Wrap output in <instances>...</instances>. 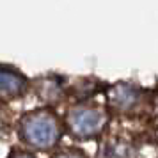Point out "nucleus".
I'll list each match as a JSON object with an SVG mask.
<instances>
[{
    "mask_svg": "<svg viewBox=\"0 0 158 158\" xmlns=\"http://www.w3.org/2000/svg\"><path fill=\"white\" fill-rule=\"evenodd\" d=\"M62 135V124L50 110H34L22 117L20 137L25 146L36 151L53 149Z\"/></svg>",
    "mask_w": 158,
    "mask_h": 158,
    "instance_id": "f257e3e1",
    "label": "nucleus"
},
{
    "mask_svg": "<svg viewBox=\"0 0 158 158\" xmlns=\"http://www.w3.org/2000/svg\"><path fill=\"white\" fill-rule=\"evenodd\" d=\"M27 89V80L20 73L0 68V100H15Z\"/></svg>",
    "mask_w": 158,
    "mask_h": 158,
    "instance_id": "39448f33",
    "label": "nucleus"
},
{
    "mask_svg": "<svg viewBox=\"0 0 158 158\" xmlns=\"http://www.w3.org/2000/svg\"><path fill=\"white\" fill-rule=\"evenodd\" d=\"M9 158H36L34 155H30L29 151H22V149H16L11 153V156Z\"/></svg>",
    "mask_w": 158,
    "mask_h": 158,
    "instance_id": "0eeeda50",
    "label": "nucleus"
},
{
    "mask_svg": "<svg viewBox=\"0 0 158 158\" xmlns=\"http://www.w3.org/2000/svg\"><path fill=\"white\" fill-rule=\"evenodd\" d=\"M52 158H89L82 149H77V148H68V149H60L57 151Z\"/></svg>",
    "mask_w": 158,
    "mask_h": 158,
    "instance_id": "423d86ee",
    "label": "nucleus"
},
{
    "mask_svg": "<svg viewBox=\"0 0 158 158\" xmlns=\"http://www.w3.org/2000/svg\"><path fill=\"white\" fill-rule=\"evenodd\" d=\"M108 123V114L101 107L93 105H77L68 110L66 126L75 139L91 140L105 130Z\"/></svg>",
    "mask_w": 158,
    "mask_h": 158,
    "instance_id": "f03ea898",
    "label": "nucleus"
},
{
    "mask_svg": "<svg viewBox=\"0 0 158 158\" xmlns=\"http://www.w3.org/2000/svg\"><path fill=\"white\" fill-rule=\"evenodd\" d=\"M108 101L110 107L117 112H130L139 105L140 101V91L126 84H119L108 93Z\"/></svg>",
    "mask_w": 158,
    "mask_h": 158,
    "instance_id": "20e7f679",
    "label": "nucleus"
},
{
    "mask_svg": "<svg viewBox=\"0 0 158 158\" xmlns=\"http://www.w3.org/2000/svg\"><path fill=\"white\" fill-rule=\"evenodd\" d=\"M98 158H137V148L124 137H108L101 140Z\"/></svg>",
    "mask_w": 158,
    "mask_h": 158,
    "instance_id": "7ed1b4c3",
    "label": "nucleus"
}]
</instances>
